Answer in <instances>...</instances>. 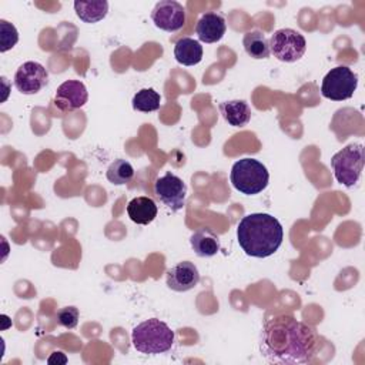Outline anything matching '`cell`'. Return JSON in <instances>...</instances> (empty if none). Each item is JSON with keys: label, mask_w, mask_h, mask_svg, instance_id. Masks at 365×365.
<instances>
[{"label": "cell", "mask_w": 365, "mask_h": 365, "mask_svg": "<svg viewBox=\"0 0 365 365\" xmlns=\"http://www.w3.org/2000/svg\"><path fill=\"white\" fill-rule=\"evenodd\" d=\"M259 351L272 364H307L315 355L317 334L291 315H277L267 319L261 329Z\"/></svg>", "instance_id": "1"}, {"label": "cell", "mask_w": 365, "mask_h": 365, "mask_svg": "<svg viewBox=\"0 0 365 365\" xmlns=\"http://www.w3.org/2000/svg\"><path fill=\"white\" fill-rule=\"evenodd\" d=\"M237 240L242 251L255 258L272 255L282 244L281 222L265 212H254L241 218L237 227Z\"/></svg>", "instance_id": "2"}, {"label": "cell", "mask_w": 365, "mask_h": 365, "mask_svg": "<svg viewBox=\"0 0 365 365\" xmlns=\"http://www.w3.org/2000/svg\"><path fill=\"white\" fill-rule=\"evenodd\" d=\"M133 346L141 354H163L174 344V331L163 321L150 318L140 322L131 332Z\"/></svg>", "instance_id": "3"}, {"label": "cell", "mask_w": 365, "mask_h": 365, "mask_svg": "<svg viewBox=\"0 0 365 365\" xmlns=\"http://www.w3.org/2000/svg\"><path fill=\"white\" fill-rule=\"evenodd\" d=\"M230 181L237 191L245 195H255L267 188L269 173L258 160L241 158L234 163L230 173Z\"/></svg>", "instance_id": "4"}, {"label": "cell", "mask_w": 365, "mask_h": 365, "mask_svg": "<svg viewBox=\"0 0 365 365\" xmlns=\"http://www.w3.org/2000/svg\"><path fill=\"white\" fill-rule=\"evenodd\" d=\"M331 167L339 184L345 187L355 185L364 168V145L359 143L348 144L332 155Z\"/></svg>", "instance_id": "5"}, {"label": "cell", "mask_w": 365, "mask_h": 365, "mask_svg": "<svg viewBox=\"0 0 365 365\" xmlns=\"http://www.w3.org/2000/svg\"><path fill=\"white\" fill-rule=\"evenodd\" d=\"M358 86V76L346 66L331 68L321 84V94L334 101L348 100L354 96Z\"/></svg>", "instance_id": "6"}, {"label": "cell", "mask_w": 365, "mask_h": 365, "mask_svg": "<svg viewBox=\"0 0 365 365\" xmlns=\"http://www.w3.org/2000/svg\"><path fill=\"white\" fill-rule=\"evenodd\" d=\"M269 41V51L275 58L284 63L298 61L307 50L305 37L294 29H279L277 30Z\"/></svg>", "instance_id": "7"}, {"label": "cell", "mask_w": 365, "mask_h": 365, "mask_svg": "<svg viewBox=\"0 0 365 365\" xmlns=\"http://www.w3.org/2000/svg\"><path fill=\"white\" fill-rule=\"evenodd\" d=\"M154 194L167 208L171 211H178L185 204L187 185L175 174L165 173L163 177L155 180Z\"/></svg>", "instance_id": "8"}, {"label": "cell", "mask_w": 365, "mask_h": 365, "mask_svg": "<svg viewBox=\"0 0 365 365\" xmlns=\"http://www.w3.org/2000/svg\"><path fill=\"white\" fill-rule=\"evenodd\" d=\"M48 83V73L37 61L23 63L14 74V86L21 94H36Z\"/></svg>", "instance_id": "9"}, {"label": "cell", "mask_w": 365, "mask_h": 365, "mask_svg": "<svg viewBox=\"0 0 365 365\" xmlns=\"http://www.w3.org/2000/svg\"><path fill=\"white\" fill-rule=\"evenodd\" d=\"M151 20L155 27L173 33L185 24V9L175 0H163L154 6Z\"/></svg>", "instance_id": "10"}, {"label": "cell", "mask_w": 365, "mask_h": 365, "mask_svg": "<svg viewBox=\"0 0 365 365\" xmlns=\"http://www.w3.org/2000/svg\"><path fill=\"white\" fill-rule=\"evenodd\" d=\"M88 100V93L80 80H67L61 83L54 96V103L61 111H73L81 108Z\"/></svg>", "instance_id": "11"}, {"label": "cell", "mask_w": 365, "mask_h": 365, "mask_svg": "<svg viewBox=\"0 0 365 365\" xmlns=\"http://www.w3.org/2000/svg\"><path fill=\"white\" fill-rule=\"evenodd\" d=\"M200 272L190 261H181L167 271V287L177 292H185L197 287Z\"/></svg>", "instance_id": "12"}, {"label": "cell", "mask_w": 365, "mask_h": 365, "mask_svg": "<svg viewBox=\"0 0 365 365\" xmlns=\"http://www.w3.org/2000/svg\"><path fill=\"white\" fill-rule=\"evenodd\" d=\"M227 30L225 19L220 13H205L200 17L195 26V33L198 38L204 43H217L220 41Z\"/></svg>", "instance_id": "13"}, {"label": "cell", "mask_w": 365, "mask_h": 365, "mask_svg": "<svg viewBox=\"0 0 365 365\" xmlns=\"http://www.w3.org/2000/svg\"><path fill=\"white\" fill-rule=\"evenodd\" d=\"M157 205L150 197H135L127 205V214L130 220L140 225H147L157 217Z\"/></svg>", "instance_id": "14"}, {"label": "cell", "mask_w": 365, "mask_h": 365, "mask_svg": "<svg viewBox=\"0 0 365 365\" xmlns=\"http://www.w3.org/2000/svg\"><path fill=\"white\" fill-rule=\"evenodd\" d=\"M194 252L201 258L214 257L220 251V238L210 228L197 230L190 238Z\"/></svg>", "instance_id": "15"}, {"label": "cell", "mask_w": 365, "mask_h": 365, "mask_svg": "<svg viewBox=\"0 0 365 365\" xmlns=\"http://www.w3.org/2000/svg\"><path fill=\"white\" fill-rule=\"evenodd\" d=\"M220 113L232 127H244L251 120V108L244 100H230L221 103Z\"/></svg>", "instance_id": "16"}, {"label": "cell", "mask_w": 365, "mask_h": 365, "mask_svg": "<svg viewBox=\"0 0 365 365\" xmlns=\"http://www.w3.org/2000/svg\"><path fill=\"white\" fill-rule=\"evenodd\" d=\"M174 57L182 66H195L202 60V46L198 40L182 37L174 46Z\"/></svg>", "instance_id": "17"}, {"label": "cell", "mask_w": 365, "mask_h": 365, "mask_svg": "<svg viewBox=\"0 0 365 365\" xmlns=\"http://www.w3.org/2000/svg\"><path fill=\"white\" fill-rule=\"evenodd\" d=\"M74 11L84 23H97L108 13V3L106 0L97 1H74Z\"/></svg>", "instance_id": "18"}, {"label": "cell", "mask_w": 365, "mask_h": 365, "mask_svg": "<svg viewBox=\"0 0 365 365\" xmlns=\"http://www.w3.org/2000/svg\"><path fill=\"white\" fill-rule=\"evenodd\" d=\"M242 46L247 54L252 58H268L271 51H269V41L264 36V33L258 30H252L244 34L242 38Z\"/></svg>", "instance_id": "19"}, {"label": "cell", "mask_w": 365, "mask_h": 365, "mask_svg": "<svg viewBox=\"0 0 365 365\" xmlns=\"http://www.w3.org/2000/svg\"><path fill=\"white\" fill-rule=\"evenodd\" d=\"M106 177L111 184L123 185L131 181V178L134 177V168L127 160L118 158L108 165L106 171Z\"/></svg>", "instance_id": "20"}, {"label": "cell", "mask_w": 365, "mask_h": 365, "mask_svg": "<svg viewBox=\"0 0 365 365\" xmlns=\"http://www.w3.org/2000/svg\"><path fill=\"white\" fill-rule=\"evenodd\" d=\"M161 97L154 88H141L133 97V108L141 113H153L160 108Z\"/></svg>", "instance_id": "21"}, {"label": "cell", "mask_w": 365, "mask_h": 365, "mask_svg": "<svg viewBox=\"0 0 365 365\" xmlns=\"http://www.w3.org/2000/svg\"><path fill=\"white\" fill-rule=\"evenodd\" d=\"M0 51L4 53L16 46V43L19 41V33L11 23L3 19L0 20Z\"/></svg>", "instance_id": "22"}, {"label": "cell", "mask_w": 365, "mask_h": 365, "mask_svg": "<svg viewBox=\"0 0 365 365\" xmlns=\"http://www.w3.org/2000/svg\"><path fill=\"white\" fill-rule=\"evenodd\" d=\"M78 318H80V312H78V308L76 307H63L56 314V319L58 325L67 329L76 328L78 324Z\"/></svg>", "instance_id": "23"}]
</instances>
